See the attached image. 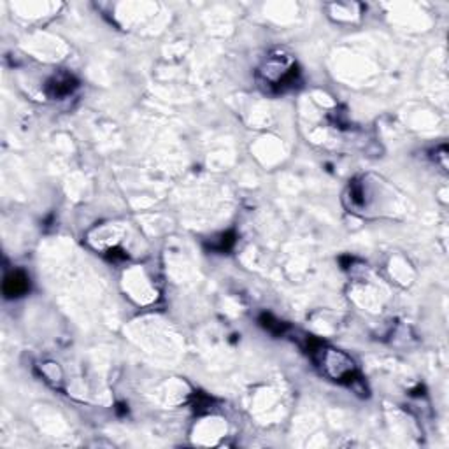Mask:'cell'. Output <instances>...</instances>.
<instances>
[{
    "instance_id": "6",
    "label": "cell",
    "mask_w": 449,
    "mask_h": 449,
    "mask_svg": "<svg viewBox=\"0 0 449 449\" xmlns=\"http://www.w3.org/2000/svg\"><path fill=\"white\" fill-rule=\"evenodd\" d=\"M235 244V234L234 232H227V234H223L221 237L218 239V244L212 246L214 249H218V251L225 253L228 251V249H232V246Z\"/></svg>"
},
{
    "instance_id": "1",
    "label": "cell",
    "mask_w": 449,
    "mask_h": 449,
    "mask_svg": "<svg viewBox=\"0 0 449 449\" xmlns=\"http://www.w3.org/2000/svg\"><path fill=\"white\" fill-rule=\"evenodd\" d=\"M308 351L312 358L319 364V367L325 371L329 378L333 381L343 382V385L353 386L358 381V372L354 367V361L343 351H337L333 347H326L319 340L309 339Z\"/></svg>"
},
{
    "instance_id": "5",
    "label": "cell",
    "mask_w": 449,
    "mask_h": 449,
    "mask_svg": "<svg viewBox=\"0 0 449 449\" xmlns=\"http://www.w3.org/2000/svg\"><path fill=\"white\" fill-rule=\"evenodd\" d=\"M260 325L267 330V332L274 333V336H283L286 332L288 325L286 323L279 322L277 318H274L272 315H262L260 316Z\"/></svg>"
},
{
    "instance_id": "2",
    "label": "cell",
    "mask_w": 449,
    "mask_h": 449,
    "mask_svg": "<svg viewBox=\"0 0 449 449\" xmlns=\"http://www.w3.org/2000/svg\"><path fill=\"white\" fill-rule=\"evenodd\" d=\"M260 76L269 88L276 90V92H284L298 81L301 71H298L297 64L288 62L286 57H270L265 62V65L260 69Z\"/></svg>"
},
{
    "instance_id": "3",
    "label": "cell",
    "mask_w": 449,
    "mask_h": 449,
    "mask_svg": "<svg viewBox=\"0 0 449 449\" xmlns=\"http://www.w3.org/2000/svg\"><path fill=\"white\" fill-rule=\"evenodd\" d=\"M78 88V79L69 72H58L46 83V93L51 99H64Z\"/></svg>"
},
{
    "instance_id": "4",
    "label": "cell",
    "mask_w": 449,
    "mask_h": 449,
    "mask_svg": "<svg viewBox=\"0 0 449 449\" xmlns=\"http://www.w3.org/2000/svg\"><path fill=\"white\" fill-rule=\"evenodd\" d=\"M30 279L23 270H15L4 279V295L8 298H18L29 291Z\"/></svg>"
}]
</instances>
